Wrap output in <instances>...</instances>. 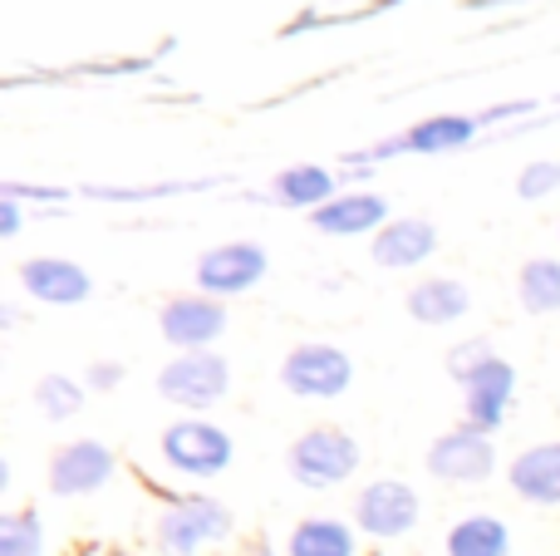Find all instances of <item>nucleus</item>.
<instances>
[{
  "label": "nucleus",
  "mask_w": 560,
  "mask_h": 556,
  "mask_svg": "<svg viewBox=\"0 0 560 556\" xmlns=\"http://www.w3.org/2000/svg\"><path fill=\"white\" fill-rule=\"evenodd\" d=\"M84 399H89V384H79V380H69V374H39L35 380V409L45 414L49 424H65V419H74L79 409H84Z\"/></svg>",
  "instance_id": "4be33fe9"
},
{
  "label": "nucleus",
  "mask_w": 560,
  "mask_h": 556,
  "mask_svg": "<svg viewBox=\"0 0 560 556\" xmlns=\"http://www.w3.org/2000/svg\"><path fill=\"white\" fill-rule=\"evenodd\" d=\"M280 384L295 399H339L354 384V360L329 340H305L280 360Z\"/></svg>",
  "instance_id": "6e6552de"
},
{
  "label": "nucleus",
  "mask_w": 560,
  "mask_h": 556,
  "mask_svg": "<svg viewBox=\"0 0 560 556\" xmlns=\"http://www.w3.org/2000/svg\"><path fill=\"white\" fill-rule=\"evenodd\" d=\"M124 364H118V360H94V364H89V370H84V384H89V390H94V394H108V390H118V384H124Z\"/></svg>",
  "instance_id": "a878e982"
},
{
  "label": "nucleus",
  "mask_w": 560,
  "mask_h": 556,
  "mask_svg": "<svg viewBox=\"0 0 560 556\" xmlns=\"http://www.w3.org/2000/svg\"><path fill=\"white\" fill-rule=\"evenodd\" d=\"M359 463H364V449H359V439L349 429H339V424H315V429H305L285 449L290 478H295V488H305V493L345 488V483L359 473Z\"/></svg>",
  "instance_id": "f03ea898"
},
{
  "label": "nucleus",
  "mask_w": 560,
  "mask_h": 556,
  "mask_svg": "<svg viewBox=\"0 0 560 556\" xmlns=\"http://www.w3.org/2000/svg\"><path fill=\"white\" fill-rule=\"evenodd\" d=\"M516 296L526 315H556L560 311V256H532L516 271Z\"/></svg>",
  "instance_id": "412c9836"
},
{
  "label": "nucleus",
  "mask_w": 560,
  "mask_h": 556,
  "mask_svg": "<svg viewBox=\"0 0 560 556\" xmlns=\"http://www.w3.org/2000/svg\"><path fill=\"white\" fill-rule=\"evenodd\" d=\"M158 449H163L167 468L192 478V483L222 478V473L236 463L232 433H226L217 419H207V414H183V419H173L163 429V443H158Z\"/></svg>",
  "instance_id": "7ed1b4c3"
},
{
  "label": "nucleus",
  "mask_w": 560,
  "mask_h": 556,
  "mask_svg": "<svg viewBox=\"0 0 560 556\" xmlns=\"http://www.w3.org/2000/svg\"><path fill=\"white\" fill-rule=\"evenodd\" d=\"M20 227H25V212H20V197H0V242H15Z\"/></svg>",
  "instance_id": "bb28decb"
},
{
  "label": "nucleus",
  "mask_w": 560,
  "mask_h": 556,
  "mask_svg": "<svg viewBox=\"0 0 560 556\" xmlns=\"http://www.w3.org/2000/svg\"><path fill=\"white\" fill-rule=\"evenodd\" d=\"M232 537V512L226 502L202 498V493H187V498H173L163 512H158L153 542L163 556H202L207 547Z\"/></svg>",
  "instance_id": "39448f33"
},
{
  "label": "nucleus",
  "mask_w": 560,
  "mask_h": 556,
  "mask_svg": "<svg viewBox=\"0 0 560 556\" xmlns=\"http://www.w3.org/2000/svg\"><path fill=\"white\" fill-rule=\"evenodd\" d=\"M512 409H516V370L502 355H492V360L463 384V424H472V429H482V433H497L512 419Z\"/></svg>",
  "instance_id": "f8f14e48"
},
{
  "label": "nucleus",
  "mask_w": 560,
  "mask_h": 556,
  "mask_svg": "<svg viewBox=\"0 0 560 556\" xmlns=\"http://www.w3.org/2000/svg\"><path fill=\"white\" fill-rule=\"evenodd\" d=\"M492 340H487V335H472V340H457L453 350H447V374H453L457 384H467L472 380L477 370H482L487 360H492Z\"/></svg>",
  "instance_id": "393cba45"
},
{
  "label": "nucleus",
  "mask_w": 560,
  "mask_h": 556,
  "mask_svg": "<svg viewBox=\"0 0 560 556\" xmlns=\"http://www.w3.org/2000/svg\"><path fill=\"white\" fill-rule=\"evenodd\" d=\"M532 99H516V104H497V108H482V114H433V118H418V124H408L404 134H388L378 138L374 148H364V153H345V167L354 173V167H374L384 163V158H438V153H457V148L477 143L482 138L487 124H497V118H512V114H532Z\"/></svg>",
  "instance_id": "f257e3e1"
},
{
  "label": "nucleus",
  "mask_w": 560,
  "mask_h": 556,
  "mask_svg": "<svg viewBox=\"0 0 560 556\" xmlns=\"http://www.w3.org/2000/svg\"><path fill=\"white\" fill-rule=\"evenodd\" d=\"M329 197H339V173L325 163H290L280 167L271 177V197L266 202L276 207H290V212H315V207H325Z\"/></svg>",
  "instance_id": "a211bd4d"
},
{
  "label": "nucleus",
  "mask_w": 560,
  "mask_h": 556,
  "mask_svg": "<svg viewBox=\"0 0 560 556\" xmlns=\"http://www.w3.org/2000/svg\"><path fill=\"white\" fill-rule=\"evenodd\" d=\"M447 556H512V528L492 512H467L447 528Z\"/></svg>",
  "instance_id": "aec40b11"
},
{
  "label": "nucleus",
  "mask_w": 560,
  "mask_h": 556,
  "mask_svg": "<svg viewBox=\"0 0 560 556\" xmlns=\"http://www.w3.org/2000/svg\"><path fill=\"white\" fill-rule=\"evenodd\" d=\"M560 193V158H532V163L516 173V197L522 202H541V197Z\"/></svg>",
  "instance_id": "b1692460"
},
{
  "label": "nucleus",
  "mask_w": 560,
  "mask_h": 556,
  "mask_svg": "<svg viewBox=\"0 0 560 556\" xmlns=\"http://www.w3.org/2000/svg\"><path fill=\"white\" fill-rule=\"evenodd\" d=\"M20 291L35 305H84L94 296V276L69 256H30L20 262Z\"/></svg>",
  "instance_id": "ddd939ff"
},
{
  "label": "nucleus",
  "mask_w": 560,
  "mask_h": 556,
  "mask_svg": "<svg viewBox=\"0 0 560 556\" xmlns=\"http://www.w3.org/2000/svg\"><path fill=\"white\" fill-rule=\"evenodd\" d=\"M354 528L374 542H398L418 528L423 518V498H418L413 483L404 478H374L354 493Z\"/></svg>",
  "instance_id": "423d86ee"
},
{
  "label": "nucleus",
  "mask_w": 560,
  "mask_h": 556,
  "mask_svg": "<svg viewBox=\"0 0 560 556\" xmlns=\"http://www.w3.org/2000/svg\"><path fill=\"white\" fill-rule=\"evenodd\" d=\"M45 522L35 508H15L0 518V556H45Z\"/></svg>",
  "instance_id": "5701e85b"
},
{
  "label": "nucleus",
  "mask_w": 560,
  "mask_h": 556,
  "mask_svg": "<svg viewBox=\"0 0 560 556\" xmlns=\"http://www.w3.org/2000/svg\"><path fill=\"white\" fill-rule=\"evenodd\" d=\"M354 522L339 518H300L285 537V556H359Z\"/></svg>",
  "instance_id": "6ab92c4d"
},
{
  "label": "nucleus",
  "mask_w": 560,
  "mask_h": 556,
  "mask_svg": "<svg viewBox=\"0 0 560 556\" xmlns=\"http://www.w3.org/2000/svg\"><path fill=\"white\" fill-rule=\"evenodd\" d=\"M118 473V453L98 439H69L49 453L45 483L55 498H89V493L108 488Z\"/></svg>",
  "instance_id": "9d476101"
},
{
  "label": "nucleus",
  "mask_w": 560,
  "mask_h": 556,
  "mask_svg": "<svg viewBox=\"0 0 560 556\" xmlns=\"http://www.w3.org/2000/svg\"><path fill=\"white\" fill-rule=\"evenodd\" d=\"M423 463L447 488H482L497 473V443H492V433L472 429V424H457V429L438 433V439L428 443Z\"/></svg>",
  "instance_id": "0eeeda50"
},
{
  "label": "nucleus",
  "mask_w": 560,
  "mask_h": 556,
  "mask_svg": "<svg viewBox=\"0 0 560 556\" xmlns=\"http://www.w3.org/2000/svg\"><path fill=\"white\" fill-rule=\"evenodd\" d=\"M310 227L319 236H378L388 227V202L369 187H349V193L329 197L325 207H315Z\"/></svg>",
  "instance_id": "4468645a"
},
{
  "label": "nucleus",
  "mask_w": 560,
  "mask_h": 556,
  "mask_svg": "<svg viewBox=\"0 0 560 556\" xmlns=\"http://www.w3.org/2000/svg\"><path fill=\"white\" fill-rule=\"evenodd\" d=\"M158 394L183 414H212L232 394V360L217 350H183L158 370Z\"/></svg>",
  "instance_id": "20e7f679"
},
{
  "label": "nucleus",
  "mask_w": 560,
  "mask_h": 556,
  "mask_svg": "<svg viewBox=\"0 0 560 556\" xmlns=\"http://www.w3.org/2000/svg\"><path fill=\"white\" fill-rule=\"evenodd\" d=\"M256 556H271V547H266V542H256Z\"/></svg>",
  "instance_id": "cd10ccee"
},
{
  "label": "nucleus",
  "mask_w": 560,
  "mask_h": 556,
  "mask_svg": "<svg viewBox=\"0 0 560 556\" xmlns=\"http://www.w3.org/2000/svg\"><path fill=\"white\" fill-rule=\"evenodd\" d=\"M271 276V256L256 242H222L207 246L192 266V281L202 296H217V301H236V296L256 291V286Z\"/></svg>",
  "instance_id": "1a4fd4ad"
},
{
  "label": "nucleus",
  "mask_w": 560,
  "mask_h": 556,
  "mask_svg": "<svg viewBox=\"0 0 560 556\" xmlns=\"http://www.w3.org/2000/svg\"><path fill=\"white\" fill-rule=\"evenodd\" d=\"M158 331H163V340L173 345L177 355L212 350V345L226 335V301L202 296V291L173 296V301H163V311H158Z\"/></svg>",
  "instance_id": "9b49d317"
},
{
  "label": "nucleus",
  "mask_w": 560,
  "mask_h": 556,
  "mask_svg": "<svg viewBox=\"0 0 560 556\" xmlns=\"http://www.w3.org/2000/svg\"><path fill=\"white\" fill-rule=\"evenodd\" d=\"M438 242L443 236H438V227L428 217H388V227L369 242V256L384 271H413L438 252Z\"/></svg>",
  "instance_id": "2eb2a0df"
},
{
  "label": "nucleus",
  "mask_w": 560,
  "mask_h": 556,
  "mask_svg": "<svg viewBox=\"0 0 560 556\" xmlns=\"http://www.w3.org/2000/svg\"><path fill=\"white\" fill-rule=\"evenodd\" d=\"M404 305L418 325H433L438 331V325H457L463 315H472V291L457 276H423V281L408 286Z\"/></svg>",
  "instance_id": "f3484780"
},
{
  "label": "nucleus",
  "mask_w": 560,
  "mask_h": 556,
  "mask_svg": "<svg viewBox=\"0 0 560 556\" xmlns=\"http://www.w3.org/2000/svg\"><path fill=\"white\" fill-rule=\"evenodd\" d=\"M506 483L532 508H560V439L532 443L506 463Z\"/></svg>",
  "instance_id": "dca6fc26"
}]
</instances>
